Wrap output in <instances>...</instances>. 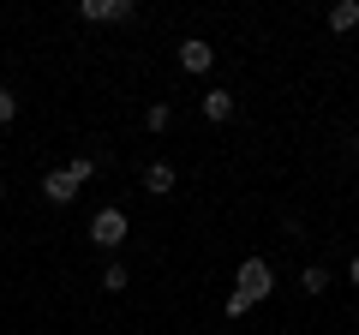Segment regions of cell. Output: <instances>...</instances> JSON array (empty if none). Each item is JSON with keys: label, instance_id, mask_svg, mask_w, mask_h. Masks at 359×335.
Instances as JSON below:
<instances>
[{"label": "cell", "instance_id": "obj_13", "mask_svg": "<svg viewBox=\"0 0 359 335\" xmlns=\"http://www.w3.org/2000/svg\"><path fill=\"white\" fill-rule=\"evenodd\" d=\"M240 317H252V299H245V294H228V323H240Z\"/></svg>", "mask_w": 359, "mask_h": 335}, {"label": "cell", "instance_id": "obj_8", "mask_svg": "<svg viewBox=\"0 0 359 335\" xmlns=\"http://www.w3.org/2000/svg\"><path fill=\"white\" fill-rule=\"evenodd\" d=\"M359 25V0H335L330 6V30H353Z\"/></svg>", "mask_w": 359, "mask_h": 335}, {"label": "cell", "instance_id": "obj_1", "mask_svg": "<svg viewBox=\"0 0 359 335\" xmlns=\"http://www.w3.org/2000/svg\"><path fill=\"white\" fill-rule=\"evenodd\" d=\"M132 240V221H126V210H96L90 216V245H102V252H120V245Z\"/></svg>", "mask_w": 359, "mask_h": 335}, {"label": "cell", "instance_id": "obj_2", "mask_svg": "<svg viewBox=\"0 0 359 335\" xmlns=\"http://www.w3.org/2000/svg\"><path fill=\"white\" fill-rule=\"evenodd\" d=\"M233 294H245L252 306L276 294V270H269V258H245V264H240V275H233Z\"/></svg>", "mask_w": 359, "mask_h": 335}, {"label": "cell", "instance_id": "obj_15", "mask_svg": "<svg viewBox=\"0 0 359 335\" xmlns=\"http://www.w3.org/2000/svg\"><path fill=\"white\" fill-rule=\"evenodd\" d=\"M347 275H353V287H359V258H353V264H347Z\"/></svg>", "mask_w": 359, "mask_h": 335}, {"label": "cell", "instance_id": "obj_3", "mask_svg": "<svg viewBox=\"0 0 359 335\" xmlns=\"http://www.w3.org/2000/svg\"><path fill=\"white\" fill-rule=\"evenodd\" d=\"M78 18L84 25H132L138 0H78Z\"/></svg>", "mask_w": 359, "mask_h": 335}, {"label": "cell", "instance_id": "obj_5", "mask_svg": "<svg viewBox=\"0 0 359 335\" xmlns=\"http://www.w3.org/2000/svg\"><path fill=\"white\" fill-rule=\"evenodd\" d=\"M78 192H84V186H78L72 174H66V168H54V174H42V198H48V204H72Z\"/></svg>", "mask_w": 359, "mask_h": 335}, {"label": "cell", "instance_id": "obj_14", "mask_svg": "<svg viewBox=\"0 0 359 335\" xmlns=\"http://www.w3.org/2000/svg\"><path fill=\"white\" fill-rule=\"evenodd\" d=\"M13 120H18V96L0 90V126H13Z\"/></svg>", "mask_w": 359, "mask_h": 335}, {"label": "cell", "instance_id": "obj_12", "mask_svg": "<svg viewBox=\"0 0 359 335\" xmlns=\"http://www.w3.org/2000/svg\"><path fill=\"white\" fill-rule=\"evenodd\" d=\"M66 174H72L78 186H90V174H96V162H90V156H72V162H66Z\"/></svg>", "mask_w": 359, "mask_h": 335}, {"label": "cell", "instance_id": "obj_10", "mask_svg": "<svg viewBox=\"0 0 359 335\" xmlns=\"http://www.w3.org/2000/svg\"><path fill=\"white\" fill-rule=\"evenodd\" d=\"M144 126H150V132H168V126H174V108H168V102H150V114H144Z\"/></svg>", "mask_w": 359, "mask_h": 335}, {"label": "cell", "instance_id": "obj_9", "mask_svg": "<svg viewBox=\"0 0 359 335\" xmlns=\"http://www.w3.org/2000/svg\"><path fill=\"white\" fill-rule=\"evenodd\" d=\"M126 287H132V270L126 264H108L102 270V294H126Z\"/></svg>", "mask_w": 359, "mask_h": 335}, {"label": "cell", "instance_id": "obj_7", "mask_svg": "<svg viewBox=\"0 0 359 335\" xmlns=\"http://www.w3.org/2000/svg\"><path fill=\"white\" fill-rule=\"evenodd\" d=\"M174 186H180V174H174L168 162H150V168H144V192H174Z\"/></svg>", "mask_w": 359, "mask_h": 335}, {"label": "cell", "instance_id": "obj_16", "mask_svg": "<svg viewBox=\"0 0 359 335\" xmlns=\"http://www.w3.org/2000/svg\"><path fill=\"white\" fill-rule=\"evenodd\" d=\"M0 204H6V186H0Z\"/></svg>", "mask_w": 359, "mask_h": 335}, {"label": "cell", "instance_id": "obj_6", "mask_svg": "<svg viewBox=\"0 0 359 335\" xmlns=\"http://www.w3.org/2000/svg\"><path fill=\"white\" fill-rule=\"evenodd\" d=\"M198 108H204L210 126H228V120H233V96L228 90H204V102H198Z\"/></svg>", "mask_w": 359, "mask_h": 335}, {"label": "cell", "instance_id": "obj_4", "mask_svg": "<svg viewBox=\"0 0 359 335\" xmlns=\"http://www.w3.org/2000/svg\"><path fill=\"white\" fill-rule=\"evenodd\" d=\"M216 66V48H210L204 36H186L180 42V72H210Z\"/></svg>", "mask_w": 359, "mask_h": 335}, {"label": "cell", "instance_id": "obj_11", "mask_svg": "<svg viewBox=\"0 0 359 335\" xmlns=\"http://www.w3.org/2000/svg\"><path fill=\"white\" fill-rule=\"evenodd\" d=\"M299 287H306V294H323V287H330V270H318V264H306V275H299Z\"/></svg>", "mask_w": 359, "mask_h": 335}]
</instances>
